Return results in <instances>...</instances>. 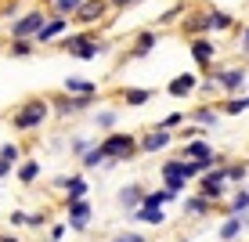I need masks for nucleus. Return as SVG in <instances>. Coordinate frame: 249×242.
<instances>
[{
	"instance_id": "obj_1",
	"label": "nucleus",
	"mask_w": 249,
	"mask_h": 242,
	"mask_svg": "<svg viewBox=\"0 0 249 242\" xmlns=\"http://www.w3.org/2000/svg\"><path fill=\"white\" fill-rule=\"evenodd\" d=\"M54 44L62 47L65 55L80 58V62H90V58H98V55H105V51H108V44L98 37V29H94V25H90V29H80V33H69V37L62 33Z\"/></svg>"
},
{
	"instance_id": "obj_2",
	"label": "nucleus",
	"mask_w": 249,
	"mask_h": 242,
	"mask_svg": "<svg viewBox=\"0 0 249 242\" xmlns=\"http://www.w3.org/2000/svg\"><path fill=\"white\" fill-rule=\"evenodd\" d=\"M47 116H51V105H47V98L44 94H33V98H25L18 109L11 112V130H18V134H29V130H40V127L47 123Z\"/></svg>"
},
{
	"instance_id": "obj_3",
	"label": "nucleus",
	"mask_w": 249,
	"mask_h": 242,
	"mask_svg": "<svg viewBox=\"0 0 249 242\" xmlns=\"http://www.w3.org/2000/svg\"><path fill=\"white\" fill-rule=\"evenodd\" d=\"M101 155H105V167H116V163H130L137 152V134H123V130H108L98 141Z\"/></svg>"
},
{
	"instance_id": "obj_4",
	"label": "nucleus",
	"mask_w": 249,
	"mask_h": 242,
	"mask_svg": "<svg viewBox=\"0 0 249 242\" xmlns=\"http://www.w3.org/2000/svg\"><path fill=\"white\" fill-rule=\"evenodd\" d=\"M98 98H101V94H65V91H58V94H47V105H51L54 116L69 119V116H80V112L94 109Z\"/></svg>"
},
{
	"instance_id": "obj_5",
	"label": "nucleus",
	"mask_w": 249,
	"mask_h": 242,
	"mask_svg": "<svg viewBox=\"0 0 249 242\" xmlns=\"http://www.w3.org/2000/svg\"><path fill=\"white\" fill-rule=\"evenodd\" d=\"M195 181H199V195H206L213 206L224 203V195H228V174H224V163L210 167L202 177H195Z\"/></svg>"
},
{
	"instance_id": "obj_6",
	"label": "nucleus",
	"mask_w": 249,
	"mask_h": 242,
	"mask_svg": "<svg viewBox=\"0 0 249 242\" xmlns=\"http://www.w3.org/2000/svg\"><path fill=\"white\" fill-rule=\"evenodd\" d=\"M108 15H112V4H108V0H80V7L72 11V22L83 25V29H90V25L101 29V22H108Z\"/></svg>"
},
{
	"instance_id": "obj_7",
	"label": "nucleus",
	"mask_w": 249,
	"mask_h": 242,
	"mask_svg": "<svg viewBox=\"0 0 249 242\" xmlns=\"http://www.w3.org/2000/svg\"><path fill=\"white\" fill-rule=\"evenodd\" d=\"M44 22H47V11L44 7H33V11H25L22 19H15L11 25H7V37L11 40H33Z\"/></svg>"
},
{
	"instance_id": "obj_8",
	"label": "nucleus",
	"mask_w": 249,
	"mask_h": 242,
	"mask_svg": "<svg viewBox=\"0 0 249 242\" xmlns=\"http://www.w3.org/2000/svg\"><path fill=\"white\" fill-rule=\"evenodd\" d=\"M62 206H65V224H69V231H87V228H90V221H94L90 199H62Z\"/></svg>"
},
{
	"instance_id": "obj_9",
	"label": "nucleus",
	"mask_w": 249,
	"mask_h": 242,
	"mask_svg": "<svg viewBox=\"0 0 249 242\" xmlns=\"http://www.w3.org/2000/svg\"><path fill=\"white\" fill-rule=\"evenodd\" d=\"M159 177H162V188H170L177 199H181V195L188 192V185H192V181L184 177V170H181V155H174V159L162 163V167H159Z\"/></svg>"
},
{
	"instance_id": "obj_10",
	"label": "nucleus",
	"mask_w": 249,
	"mask_h": 242,
	"mask_svg": "<svg viewBox=\"0 0 249 242\" xmlns=\"http://www.w3.org/2000/svg\"><path fill=\"white\" fill-rule=\"evenodd\" d=\"M181 33H184V40L206 37V33H210V7H195V11H188V7H184V15H181Z\"/></svg>"
},
{
	"instance_id": "obj_11",
	"label": "nucleus",
	"mask_w": 249,
	"mask_h": 242,
	"mask_svg": "<svg viewBox=\"0 0 249 242\" xmlns=\"http://www.w3.org/2000/svg\"><path fill=\"white\" fill-rule=\"evenodd\" d=\"M159 44V33L156 29H141V33H134V40H130V47H126V62H141V58H148L152 51H156Z\"/></svg>"
},
{
	"instance_id": "obj_12",
	"label": "nucleus",
	"mask_w": 249,
	"mask_h": 242,
	"mask_svg": "<svg viewBox=\"0 0 249 242\" xmlns=\"http://www.w3.org/2000/svg\"><path fill=\"white\" fill-rule=\"evenodd\" d=\"M65 29H69V19H65V15H47V22L40 25V33L33 37V44H36V47H47V44H54Z\"/></svg>"
},
{
	"instance_id": "obj_13",
	"label": "nucleus",
	"mask_w": 249,
	"mask_h": 242,
	"mask_svg": "<svg viewBox=\"0 0 249 242\" xmlns=\"http://www.w3.org/2000/svg\"><path fill=\"white\" fill-rule=\"evenodd\" d=\"M170 141H177L170 130H159V127H152V130H144V134H137V152H162V149H170Z\"/></svg>"
},
{
	"instance_id": "obj_14",
	"label": "nucleus",
	"mask_w": 249,
	"mask_h": 242,
	"mask_svg": "<svg viewBox=\"0 0 249 242\" xmlns=\"http://www.w3.org/2000/svg\"><path fill=\"white\" fill-rule=\"evenodd\" d=\"M210 80L217 83L220 91H228V94H238L246 87V73L242 69H210Z\"/></svg>"
},
{
	"instance_id": "obj_15",
	"label": "nucleus",
	"mask_w": 249,
	"mask_h": 242,
	"mask_svg": "<svg viewBox=\"0 0 249 242\" xmlns=\"http://www.w3.org/2000/svg\"><path fill=\"white\" fill-rule=\"evenodd\" d=\"M188 47H192V58L199 62V69H202V73H210V69H213V55H217L213 40H206V37H192V40H188Z\"/></svg>"
},
{
	"instance_id": "obj_16",
	"label": "nucleus",
	"mask_w": 249,
	"mask_h": 242,
	"mask_svg": "<svg viewBox=\"0 0 249 242\" xmlns=\"http://www.w3.org/2000/svg\"><path fill=\"white\" fill-rule=\"evenodd\" d=\"M181 210H184V217H195V221H199V217H210V213H213V203H210L206 195L195 192V195H184V199H181Z\"/></svg>"
},
{
	"instance_id": "obj_17",
	"label": "nucleus",
	"mask_w": 249,
	"mask_h": 242,
	"mask_svg": "<svg viewBox=\"0 0 249 242\" xmlns=\"http://www.w3.org/2000/svg\"><path fill=\"white\" fill-rule=\"evenodd\" d=\"M130 221L148 224V228H162V224H166V206H137L130 213Z\"/></svg>"
},
{
	"instance_id": "obj_18",
	"label": "nucleus",
	"mask_w": 249,
	"mask_h": 242,
	"mask_svg": "<svg viewBox=\"0 0 249 242\" xmlns=\"http://www.w3.org/2000/svg\"><path fill=\"white\" fill-rule=\"evenodd\" d=\"M144 192H148L144 185H137V181H130V185H123V188H119V195H116V199H119V206H123L126 213H134L137 206H141Z\"/></svg>"
},
{
	"instance_id": "obj_19",
	"label": "nucleus",
	"mask_w": 249,
	"mask_h": 242,
	"mask_svg": "<svg viewBox=\"0 0 249 242\" xmlns=\"http://www.w3.org/2000/svg\"><path fill=\"white\" fill-rule=\"evenodd\" d=\"M15 177H18V185L22 188H33L40 181V159H18V167H15Z\"/></svg>"
},
{
	"instance_id": "obj_20",
	"label": "nucleus",
	"mask_w": 249,
	"mask_h": 242,
	"mask_svg": "<svg viewBox=\"0 0 249 242\" xmlns=\"http://www.w3.org/2000/svg\"><path fill=\"white\" fill-rule=\"evenodd\" d=\"M213 210H220L224 217H228V213H238V217H242V213L249 210V188L238 185V188H235V195H231V203H217Z\"/></svg>"
},
{
	"instance_id": "obj_21",
	"label": "nucleus",
	"mask_w": 249,
	"mask_h": 242,
	"mask_svg": "<svg viewBox=\"0 0 249 242\" xmlns=\"http://www.w3.org/2000/svg\"><path fill=\"white\" fill-rule=\"evenodd\" d=\"M152 98H156V91H152V87H123V91H119V101H126L130 109L148 105Z\"/></svg>"
},
{
	"instance_id": "obj_22",
	"label": "nucleus",
	"mask_w": 249,
	"mask_h": 242,
	"mask_svg": "<svg viewBox=\"0 0 249 242\" xmlns=\"http://www.w3.org/2000/svg\"><path fill=\"white\" fill-rule=\"evenodd\" d=\"M195 87H199V80H195L192 73H181V76H174V80H170L166 94H170V98H188Z\"/></svg>"
},
{
	"instance_id": "obj_23",
	"label": "nucleus",
	"mask_w": 249,
	"mask_h": 242,
	"mask_svg": "<svg viewBox=\"0 0 249 242\" xmlns=\"http://www.w3.org/2000/svg\"><path fill=\"white\" fill-rule=\"evenodd\" d=\"M210 155H217V152H213V145L202 141V137H192L181 149V159H210Z\"/></svg>"
},
{
	"instance_id": "obj_24",
	"label": "nucleus",
	"mask_w": 249,
	"mask_h": 242,
	"mask_svg": "<svg viewBox=\"0 0 249 242\" xmlns=\"http://www.w3.org/2000/svg\"><path fill=\"white\" fill-rule=\"evenodd\" d=\"M242 231H246L242 217H238V213H228V217H224V224L217 228V235H220V242H235L238 235H242Z\"/></svg>"
},
{
	"instance_id": "obj_25",
	"label": "nucleus",
	"mask_w": 249,
	"mask_h": 242,
	"mask_svg": "<svg viewBox=\"0 0 249 242\" xmlns=\"http://www.w3.org/2000/svg\"><path fill=\"white\" fill-rule=\"evenodd\" d=\"M217 112H213L210 105H202V109H192V112H184V123H195V127H206V130H210V127H217Z\"/></svg>"
},
{
	"instance_id": "obj_26",
	"label": "nucleus",
	"mask_w": 249,
	"mask_h": 242,
	"mask_svg": "<svg viewBox=\"0 0 249 242\" xmlns=\"http://www.w3.org/2000/svg\"><path fill=\"white\" fill-rule=\"evenodd\" d=\"M62 188H65V199H87V192H90V185H87L83 174H69Z\"/></svg>"
},
{
	"instance_id": "obj_27",
	"label": "nucleus",
	"mask_w": 249,
	"mask_h": 242,
	"mask_svg": "<svg viewBox=\"0 0 249 242\" xmlns=\"http://www.w3.org/2000/svg\"><path fill=\"white\" fill-rule=\"evenodd\" d=\"M62 91H65V94H101L98 83H94V80H83V76H69V80L62 83Z\"/></svg>"
},
{
	"instance_id": "obj_28",
	"label": "nucleus",
	"mask_w": 249,
	"mask_h": 242,
	"mask_svg": "<svg viewBox=\"0 0 249 242\" xmlns=\"http://www.w3.org/2000/svg\"><path fill=\"white\" fill-rule=\"evenodd\" d=\"M235 25V19H231L228 11H220V7H210V33H224Z\"/></svg>"
},
{
	"instance_id": "obj_29",
	"label": "nucleus",
	"mask_w": 249,
	"mask_h": 242,
	"mask_svg": "<svg viewBox=\"0 0 249 242\" xmlns=\"http://www.w3.org/2000/svg\"><path fill=\"white\" fill-rule=\"evenodd\" d=\"M224 174H228V185H242V181L249 177V163H224Z\"/></svg>"
},
{
	"instance_id": "obj_30",
	"label": "nucleus",
	"mask_w": 249,
	"mask_h": 242,
	"mask_svg": "<svg viewBox=\"0 0 249 242\" xmlns=\"http://www.w3.org/2000/svg\"><path fill=\"white\" fill-rule=\"evenodd\" d=\"M76 7H80V0H47L44 11H47V15H65V19H72Z\"/></svg>"
},
{
	"instance_id": "obj_31",
	"label": "nucleus",
	"mask_w": 249,
	"mask_h": 242,
	"mask_svg": "<svg viewBox=\"0 0 249 242\" xmlns=\"http://www.w3.org/2000/svg\"><path fill=\"white\" fill-rule=\"evenodd\" d=\"M80 167H83V170H94V167H105V155H101V149H98V141H94L90 149H87V152L80 155Z\"/></svg>"
},
{
	"instance_id": "obj_32",
	"label": "nucleus",
	"mask_w": 249,
	"mask_h": 242,
	"mask_svg": "<svg viewBox=\"0 0 249 242\" xmlns=\"http://www.w3.org/2000/svg\"><path fill=\"white\" fill-rule=\"evenodd\" d=\"M33 51H36L33 40H7V55H11V58H29Z\"/></svg>"
},
{
	"instance_id": "obj_33",
	"label": "nucleus",
	"mask_w": 249,
	"mask_h": 242,
	"mask_svg": "<svg viewBox=\"0 0 249 242\" xmlns=\"http://www.w3.org/2000/svg\"><path fill=\"white\" fill-rule=\"evenodd\" d=\"M94 123H98V130H116V123H119V112H112V109H105V112H98L94 116Z\"/></svg>"
},
{
	"instance_id": "obj_34",
	"label": "nucleus",
	"mask_w": 249,
	"mask_h": 242,
	"mask_svg": "<svg viewBox=\"0 0 249 242\" xmlns=\"http://www.w3.org/2000/svg\"><path fill=\"white\" fill-rule=\"evenodd\" d=\"M220 109H224L228 116H242V112L249 109V98H228V101H224Z\"/></svg>"
},
{
	"instance_id": "obj_35",
	"label": "nucleus",
	"mask_w": 249,
	"mask_h": 242,
	"mask_svg": "<svg viewBox=\"0 0 249 242\" xmlns=\"http://www.w3.org/2000/svg\"><path fill=\"white\" fill-rule=\"evenodd\" d=\"M65 231H69V224H65V221L47 224V242H62V239H65Z\"/></svg>"
},
{
	"instance_id": "obj_36",
	"label": "nucleus",
	"mask_w": 249,
	"mask_h": 242,
	"mask_svg": "<svg viewBox=\"0 0 249 242\" xmlns=\"http://www.w3.org/2000/svg\"><path fill=\"white\" fill-rule=\"evenodd\" d=\"M181 123H184V112H170V116H162L156 127L159 130H174V127H181Z\"/></svg>"
},
{
	"instance_id": "obj_37",
	"label": "nucleus",
	"mask_w": 249,
	"mask_h": 242,
	"mask_svg": "<svg viewBox=\"0 0 249 242\" xmlns=\"http://www.w3.org/2000/svg\"><path fill=\"white\" fill-rule=\"evenodd\" d=\"M47 221H51V213H47V210H40V213H29V221H25V228L40 231V228H47Z\"/></svg>"
},
{
	"instance_id": "obj_38",
	"label": "nucleus",
	"mask_w": 249,
	"mask_h": 242,
	"mask_svg": "<svg viewBox=\"0 0 249 242\" xmlns=\"http://www.w3.org/2000/svg\"><path fill=\"white\" fill-rule=\"evenodd\" d=\"M90 145H94V141H90V137H72V141H69V152H72V155H76V159H80V155H83V152H87V149H90Z\"/></svg>"
},
{
	"instance_id": "obj_39",
	"label": "nucleus",
	"mask_w": 249,
	"mask_h": 242,
	"mask_svg": "<svg viewBox=\"0 0 249 242\" xmlns=\"http://www.w3.org/2000/svg\"><path fill=\"white\" fill-rule=\"evenodd\" d=\"M184 15V4H174V7H166V11L159 15V25H166V22H174V19H181Z\"/></svg>"
},
{
	"instance_id": "obj_40",
	"label": "nucleus",
	"mask_w": 249,
	"mask_h": 242,
	"mask_svg": "<svg viewBox=\"0 0 249 242\" xmlns=\"http://www.w3.org/2000/svg\"><path fill=\"white\" fill-rule=\"evenodd\" d=\"M22 0H0V19H11V15H18Z\"/></svg>"
},
{
	"instance_id": "obj_41",
	"label": "nucleus",
	"mask_w": 249,
	"mask_h": 242,
	"mask_svg": "<svg viewBox=\"0 0 249 242\" xmlns=\"http://www.w3.org/2000/svg\"><path fill=\"white\" fill-rule=\"evenodd\" d=\"M25 221H29V213H25V210H11V217H7V228H25Z\"/></svg>"
},
{
	"instance_id": "obj_42",
	"label": "nucleus",
	"mask_w": 249,
	"mask_h": 242,
	"mask_svg": "<svg viewBox=\"0 0 249 242\" xmlns=\"http://www.w3.org/2000/svg\"><path fill=\"white\" fill-rule=\"evenodd\" d=\"M119 239H123V242H148V235H141V231H130V228L119 231Z\"/></svg>"
},
{
	"instance_id": "obj_43",
	"label": "nucleus",
	"mask_w": 249,
	"mask_h": 242,
	"mask_svg": "<svg viewBox=\"0 0 249 242\" xmlns=\"http://www.w3.org/2000/svg\"><path fill=\"white\" fill-rule=\"evenodd\" d=\"M112 4V11H126V7H137L141 0H108Z\"/></svg>"
},
{
	"instance_id": "obj_44",
	"label": "nucleus",
	"mask_w": 249,
	"mask_h": 242,
	"mask_svg": "<svg viewBox=\"0 0 249 242\" xmlns=\"http://www.w3.org/2000/svg\"><path fill=\"white\" fill-rule=\"evenodd\" d=\"M11 170H15V163H11V159H4V155H0V181H4V177H11Z\"/></svg>"
},
{
	"instance_id": "obj_45",
	"label": "nucleus",
	"mask_w": 249,
	"mask_h": 242,
	"mask_svg": "<svg viewBox=\"0 0 249 242\" xmlns=\"http://www.w3.org/2000/svg\"><path fill=\"white\" fill-rule=\"evenodd\" d=\"M0 242H22V239L15 235V231H0Z\"/></svg>"
},
{
	"instance_id": "obj_46",
	"label": "nucleus",
	"mask_w": 249,
	"mask_h": 242,
	"mask_svg": "<svg viewBox=\"0 0 249 242\" xmlns=\"http://www.w3.org/2000/svg\"><path fill=\"white\" fill-rule=\"evenodd\" d=\"M242 44L249 47V25H246V33H242Z\"/></svg>"
},
{
	"instance_id": "obj_47",
	"label": "nucleus",
	"mask_w": 249,
	"mask_h": 242,
	"mask_svg": "<svg viewBox=\"0 0 249 242\" xmlns=\"http://www.w3.org/2000/svg\"><path fill=\"white\" fill-rule=\"evenodd\" d=\"M242 224H246V228H249V210H246V213H242Z\"/></svg>"
},
{
	"instance_id": "obj_48",
	"label": "nucleus",
	"mask_w": 249,
	"mask_h": 242,
	"mask_svg": "<svg viewBox=\"0 0 249 242\" xmlns=\"http://www.w3.org/2000/svg\"><path fill=\"white\" fill-rule=\"evenodd\" d=\"M112 242H123V239H119V235H116V239H112Z\"/></svg>"
},
{
	"instance_id": "obj_49",
	"label": "nucleus",
	"mask_w": 249,
	"mask_h": 242,
	"mask_svg": "<svg viewBox=\"0 0 249 242\" xmlns=\"http://www.w3.org/2000/svg\"><path fill=\"white\" fill-rule=\"evenodd\" d=\"M181 242H188V239H181Z\"/></svg>"
}]
</instances>
